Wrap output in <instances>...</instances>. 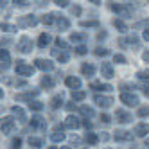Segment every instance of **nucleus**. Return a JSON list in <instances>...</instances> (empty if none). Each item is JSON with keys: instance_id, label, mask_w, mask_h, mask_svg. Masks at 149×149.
<instances>
[{"instance_id": "e433bc0d", "label": "nucleus", "mask_w": 149, "mask_h": 149, "mask_svg": "<svg viewBox=\"0 0 149 149\" xmlns=\"http://www.w3.org/2000/svg\"><path fill=\"white\" fill-rule=\"evenodd\" d=\"M93 54H95V56H99V58H106V56L110 54V50L106 49V47H97V49L93 50Z\"/></svg>"}, {"instance_id": "f704fd0d", "label": "nucleus", "mask_w": 149, "mask_h": 149, "mask_svg": "<svg viewBox=\"0 0 149 149\" xmlns=\"http://www.w3.org/2000/svg\"><path fill=\"white\" fill-rule=\"evenodd\" d=\"M29 146L31 147H43V138H40V136H29Z\"/></svg>"}, {"instance_id": "7c9ffc66", "label": "nucleus", "mask_w": 149, "mask_h": 149, "mask_svg": "<svg viewBox=\"0 0 149 149\" xmlns=\"http://www.w3.org/2000/svg\"><path fill=\"white\" fill-rule=\"evenodd\" d=\"M79 25L83 29H95V27H99V20H81Z\"/></svg>"}, {"instance_id": "b1692460", "label": "nucleus", "mask_w": 149, "mask_h": 149, "mask_svg": "<svg viewBox=\"0 0 149 149\" xmlns=\"http://www.w3.org/2000/svg\"><path fill=\"white\" fill-rule=\"evenodd\" d=\"M52 56H56V59L59 63H68L70 61V54H68V52H65V49H61V52L58 49H54V50H52Z\"/></svg>"}, {"instance_id": "bf43d9fd", "label": "nucleus", "mask_w": 149, "mask_h": 149, "mask_svg": "<svg viewBox=\"0 0 149 149\" xmlns=\"http://www.w3.org/2000/svg\"><path fill=\"white\" fill-rule=\"evenodd\" d=\"M70 142H72V144H79V138L74 135V136H70Z\"/></svg>"}, {"instance_id": "09e8293b", "label": "nucleus", "mask_w": 149, "mask_h": 149, "mask_svg": "<svg viewBox=\"0 0 149 149\" xmlns=\"http://www.w3.org/2000/svg\"><path fill=\"white\" fill-rule=\"evenodd\" d=\"M99 117H101V122H104V124H110V122H111V117H110L108 113H101Z\"/></svg>"}, {"instance_id": "9d476101", "label": "nucleus", "mask_w": 149, "mask_h": 149, "mask_svg": "<svg viewBox=\"0 0 149 149\" xmlns=\"http://www.w3.org/2000/svg\"><path fill=\"white\" fill-rule=\"evenodd\" d=\"M34 65H36V68H40V70H43V72H52V70H54V63H52V59H45V58H38V59L34 61Z\"/></svg>"}, {"instance_id": "4468645a", "label": "nucleus", "mask_w": 149, "mask_h": 149, "mask_svg": "<svg viewBox=\"0 0 149 149\" xmlns=\"http://www.w3.org/2000/svg\"><path fill=\"white\" fill-rule=\"evenodd\" d=\"M135 135L138 136V138H146L147 135H149V122H138L136 126H135Z\"/></svg>"}, {"instance_id": "c85d7f7f", "label": "nucleus", "mask_w": 149, "mask_h": 149, "mask_svg": "<svg viewBox=\"0 0 149 149\" xmlns=\"http://www.w3.org/2000/svg\"><path fill=\"white\" fill-rule=\"evenodd\" d=\"M40 93V90H31V92H25L22 95H16V101H33V97Z\"/></svg>"}, {"instance_id": "49530a36", "label": "nucleus", "mask_w": 149, "mask_h": 149, "mask_svg": "<svg viewBox=\"0 0 149 149\" xmlns=\"http://www.w3.org/2000/svg\"><path fill=\"white\" fill-rule=\"evenodd\" d=\"M11 147L13 149H18V147H22V138H13V140H11Z\"/></svg>"}, {"instance_id": "864d4df0", "label": "nucleus", "mask_w": 149, "mask_h": 149, "mask_svg": "<svg viewBox=\"0 0 149 149\" xmlns=\"http://www.w3.org/2000/svg\"><path fill=\"white\" fill-rule=\"evenodd\" d=\"M142 92H144V95H146V97H149V83H146L144 86H142Z\"/></svg>"}, {"instance_id": "423d86ee", "label": "nucleus", "mask_w": 149, "mask_h": 149, "mask_svg": "<svg viewBox=\"0 0 149 149\" xmlns=\"http://www.w3.org/2000/svg\"><path fill=\"white\" fill-rule=\"evenodd\" d=\"M115 119H117V122H119V124H130V122H133V115L127 111V110L117 108V111H115Z\"/></svg>"}, {"instance_id": "39448f33", "label": "nucleus", "mask_w": 149, "mask_h": 149, "mask_svg": "<svg viewBox=\"0 0 149 149\" xmlns=\"http://www.w3.org/2000/svg\"><path fill=\"white\" fill-rule=\"evenodd\" d=\"M93 102L99 106V108H110V106L113 104V97H110V95H101V93H95L93 95Z\"/></svg>"}, {"instance_id": "ddd939ff", "label": "nucleus", "mask_w": 149, "mask_h": 149, "mask_svg": "<svg viewBox=\"0 0 149 149\" xmlns=\"http://www.w3.org/2000/svg\"><path fill=\"white\" fill-rule=\"evenodd\" d=\"M65 84H67V88H70V90H79L83 86V81L79 77H76V76H67L65 77Z\"/></svg>"}, {"instance_id": "7ed1b4c3", "label": "nucleus", "mask_w": 149, "mask_h": 149, "mask_svg": "<svg viewBox=\"0 0 149 149\" xmlns=\"http://www.w3.org/2000/svg\"><path fill=\"white\" fill-rule=\"evenodd\" d=\"M29 124L36 131H45L47 130V119H45V117H41V115H33Z\"/></svg>"}, {"instance_id": "603ef678", "label": "nucleus", "mask_w": 149, "mask_h": 149, "mask_svg": "<svg viewBox=\"0 0 149 149\" xmlns=\"http://www.w3.org/2000/svg\"><path fill=\"white\" fill-rule=\"evenodd\" d=\"M74 102H76V101H74V99H72V102H67V104H65V110H68V111H72L74 108H76V104H74Z\"/></svg>"}, {"instance_id": "4be33fe9", "label": "nucleus", "mask_w": 149, "mask_h": 149, "mask_svg": "<svg viewBox=\"0 0 149 149\" xmlns=\"http://www.w3.org/2000/svg\"><path fill=\"white\" fill-rule=\"evenodd\" d=\"M50 41H52V36H50L49 33H41L40 38H38V41H36V45H38L40 49H47V47L50 45Z\"/></svg>"}, {"instance_id": "8fccbe9b", "label": "nucleus", "mask_w": 149, "mask_h": 149, "mask_svg": "<svg viewBox=\"0 0 149 149\" xmlns=\"http://www.w3.org/2000/svg\"><path fill=\"white\" fill-rule=\"evenodd\" d=\"M83 126L86 127V130H92V119H88V117H83Z\"/></svg>"}, {"instance_id": "5fc2aeb1", "label": "nucleus", "mask_w": 149, "mask_h": 149, "mask_svg": "<svg viewBox=\"0 0 149 149\" xmlns=\"http://www.w3.org/2000/svg\"><path fill=\"white\" fill-rule=\"evenodd\" d=\"M106 38H108V33H106V31H104V33H99V34H97V40H99V41H102V40H106Z\"/></svg>"}, {"instance_id": "a878e982", "label": "nucleus", "mask_w": 149, "mask_h": 149, "mask_svg": "<svg viewBox=\"0 0 149 149\" xmlns=\"http://www.w3.org/2000/svg\"><path fill=\"white\" fill-rule=\"evenodd\" d=\"M99 140H101V136H97L93 131H86V133H84V142H86L88 146H97Z\"/></svg>"}, {"instance_id": "3c124183", "label": "nucleus", "mask_w": 149, "mask_h": 149, "mask_svg": "<svg viewBox=\"0 0 149 149\" xmlns=\"http://www.w3.org/2000/svg\"><path fill=\"white\" fill-rule=\"evenodd\" d=\"M54 4L58 7H68V0H54Z\"/></svg>"}, {"instance_id": "ea45409f", "label": "nucleus", "mask_w": 149, "mask_h": 149, "mask_svg": "<svg viewBox=\"0 0 149 149\" xmlns=\"http://www.w3.org/2000/svg\"><path fill=\"white\" fill-rule=\"evenodd\" d=\"M4 31V33H15V31H18L16 25H11V24H2V27H0Z\"/></svg>"}, {"instance_id": "473e14b6", "label": "nucleus", "mask_w": 149, "mask_h": 149, "mask_svg": "<svg viewBox=\"0 0 149 149\" xmlns=\"http://www.w3.org/2000/svg\"><path fill=\"white\" fill-rule=\"evenodd\" d=\"M113 25H115V29H119V33H127V25H126L124 20L115 18V20H113Z\"/></svg>"}, {"instance_id": "dca6fc26", "label": "nucleus", "mask_w": 149, "mask_h": 149, "mask_svg": "<svg viewBox=\"0 0 149 149\" xmlns=\"http://www.w3.org/2000/svg\"><path fill=\"white\" fill-rule=\"evenodd\" d=\"M0 65H2V70H7L11 67V56H9V50L4 47L0 50Z\"/></svg>"}, {"instance_id": "f3484780", "label": "nucleus", "mask_w": 149, "mask_h": 149, "mask_svg": "<svg viewBox=\"0 0 149 149\" xmlns=\"http://www.w3.org/2000/svg\"><path fill=\"white\" fill-rule=\"evenodd\" d=\"M50 108H52V110L65 108V97H63V93H56L54 97L50 99Z\"/></svg>"}, {"instance_id": "a19ab883", "label": "nucleus", "mask_w": 149, "mask_h": 149, "mask_svg": "<svg viewBox=\"0 0 149 149\" xmlns=\"http://www.w3.org/2000/svg\"><path fill=\"white\" fill-rule=\"evenodd\" d=\"M86 52H88V47L84 45V43H81V45H77V47H76V54H79V56H84Z\"/></svg>"}, {"instance_id": "e2e57ef3", "label": "nucleus", "mask_w": 149, "mask_h": 149, "mask_svg": "<svg viewBox=\"0 0 149 149\" xmlns=\"http://www.w3.org/2000/svg\"><path fill=\"white\" fill-rule=\"evenodd\" d=\"M0 7H2V9L7 7V0H0Z\"/></svg>"}, {"instance_id": "c9c22d12", "label": "nucleus", "mask_w": 149, "mask_h": 149, "mask_svg": "<svg viewBox=\"0 0 149 149\" xmlns=\"http://www.w3.org/2000/svg\"><path fill=\"white\" fill-rule=\"evenodd\" d=\"M41 86H43V88H52V86H54V79H52V77H49V76H43V77H41Z\"/></svg>"}, {"instance_id": "2eb2a0df", "label": "nucleus", "mask_w": 149, "mask_h": 149, "mask_svg": "<svg viewBox=\"0 0 149 149\" xmlns=\"http://www.w3.org/2000/svg\"><path fill=\"white\" fill-rule=\"evenodd\" d=\"M95 72H97V67H95L93 63H83V65H81V74L84 77H88V79L93 77Z\"/></svg>"}, {"instance_id": "58836bf2", "label": "nucleus", "mask_w": 149, "mask_h": 149, "mask_svg": "<svg viewBox=\"0 0 149 149\" xmlns=\"http://www.w3.org/2000/svg\"><path fill=\"white\" fill-rule=\"evenodd\" d=\"M13 4H15L16 7H22V9H27V7L31 6L29 0H13Z\"/></svg>"}, {"instance_id": "1a4fd4ad", "label": "nucleus", "mask_w": 149, "mask_h": 149, "mask_svg": "<svg viewBox=\"0 0 149 149\" xmlns=\"http://www.w3.org/2000/svg\"><path fill=\"white\" fill-rule=\"evenodd\" d=\"M138 43H140V40H138V36L136 34H130L127 38H120L119 40V45L120 47H124V49H127V47H138Z\"/></svg>"}, {"instance_id": "6e6d98bb", "label": "nucleus", "mask_w": 149, "mask_h": 149, "mask_svg": "<svg viewBox=\"0 0 149 149\" xmlns=\"http://www.w3.org/2000/svg\"><path fill=\"white\" fill-rule=\"evenodd\" d=\"M142 38H144L146 41H149V27H146V29H144V33H142Z\"/></svg>"}, {"instance_id": "13d9d810", "label": "nucleus", "mask_w": 149, "mask_h": 149, "mask_svg": "<svg viewBox=\"0 0 149 149\" xmlns=\"http://www.w3.org/2000/svg\"><path fill=\"white\" fill-rule=\"evenodd\" d=\"M101 140L108 142V140H110V135H108V133H101Z\"/></svg>"}, {"instance_id": "a211bd4d", "label": "nucleus", "mask_w": 149, "mask_h": 149, "mask_svg": "<svg viewBox=\"0 0 149 149\" xmlns=\"http://www.w3.org/2000/svg\"><path fill=\"white\" fill-rule=\"evenodd\" d=\"M101 72H102V77L106 79H111L115 76V70H113V65L108 61H102V65H101Z\"/></svg>"}, {"instance_id": "6e6552de", "label": "nucleus", "mask_w": 149, "mask_h": 149, "mask_svg": "<svg viewBox=\"0 0 149 149\" xmlns=\"http://www.w3.org/2000/svg\"><path fill=\"white\" fill-rule=\"evenodd\" d=\"M16 74L22 76V77H31L34 74V67L27 65V63H18V65H16Z\"/></svg>"}, {"instance_id": "f8f14e48", "label": "nucleus", "mask_w": 149, "mask_h": 149, "mask_svg": "<svg viewBox=\"0 0 149 149\" xmlns=\"http://www.w3.org/2000/svg\"><path fill=\"white\" fill-rule=\"evenodd\" d=\"M38 22H40V20L34 15H25V16H22L18 20V25H22V27H34V25H38Z\"/></svg>"}, {"instance_id": "4d7b16f0", "label": "nucleus", "mask_w": 149, "mask_h": 149, "mask_svg": "<svg viewBox=\"0 0 149 149\" xmlns=\"http://www.w3.org/2000/svg\"><path fill=\"white\" fill-rule=\"evenodd\" d=\"M142 59H144L146 63H149V50H144V52H142Z\"/></svg>"}, {"instance_id": "aec40b11", "label": "nucleus", "mask_w": 149, "mask_h": 149, "mask_svg": "<svg viewBox=\"0 0 149 149\" xmlns=\"http://www.w3.org/2000/svg\"><path fill=\"white\" fill-rule=\"evenodd\" d=\"M70 41L76 45H81V43H86L88 41V34L86 33H72L70 34Z\"/></svg>"}, {"instance_id": "c756f323", "label": "nucleus", "mask_w": 149, "mask_h": 149, "mask_svg": "<svg viewBox=\"0 0 149 149\" xmlns=\"http://www.w3.org/2000/svg\"><path fill=\"white\" fill-rule=\"evenodd\" d=\"M54 22H58V15L56 13H47L41 16V24H45V25H52Z\"/></svg>"}, {"instance_id": "0e129e2a", "label": "nucleus", "mask_w": 149, "mask_h": 149, "mask_svg": "<svg viewBox=\"0 0 149 149\" xmlns=\"http://www.w3.org/2000/svg\"><path fill=\"white\" fill-rule=\"evenodd\" d=\"M146 146H147V147H149V138H147V140H146Z\"/></svg>"}, {"instance_id": "052dcab7", "label": "nucleus", "mask_w": 149, "mask_h": 149, "mask_svg": "<svg viewBox=\"0 0 149 149\" xmlns=\"http://www.w3.org/2000/svg\"><path fill=\"white\" fill-rule=\"evenodd\" d=\"M90 2H92L93 6H101V4H102V0H90Z\"/></svg>"}, {"instance_id": "f03ea898", "label": "nucleus", "mask_w": 149, "mask_h": 149, "mask_svg": "<svg viewBox=\"0 0 149 149\" xmlns=\"http://www.w3.org/2000/svg\"><path fill=\"white\" fill-rule=\"evenodd\" d=\"M16 49H18V52H22V54H31V52H33V40L29 36H22L18 40Z\"/></svg>"}, {"instance_id": "20e7f679", "label": "nucleus", "mask_w": 149, "mask_h": 149, "mask_svg": "<svg viewBox=\"0 0 149 149\" xmlns=\"http://www.w3.org/2000/svg\"><path fill=\"white\" fill-rule=\"evenodd\" d=\"M135 136H136L135 131H127V130H117L113 135V138L117 142H131Z\"/></svg>"}, {"instance_id": "72a5a7b5", "label": "nucleus", "mask_w": 149, "mask_h": 149, "mask_svg": "<svg viewBox=\"0 0 149 149\" xmlns=\"http://www.w3.org/2000/svg\"><path fill=\"white\" fill-rule=\"evenodd\" d=\"M43 108H45L43 102H40V101H29V110L31 111H41Z\"/></svg>"}, {"instance_id": "4c0bfd02", "label": "nucleus", "mask_w": 149, "mask_h": 149, "mask_svg": "<svg viewBox=\"0 0 149 149\" xmlns=\"http://www.w3.org/2000/svg\"><path fill=\"white\" fill-rule=\"evenodd\" d=\"M136 117H140V119H146V117H149V106H142V108H138Z\"/></svg>"}, {"instance_id": "c03bdc74", "label": "nucleus", "mask_w": 149, "mask_h": 149, "mask_svg": "<svg viewBox=\"0 0 149 149\" xmlns=\"http://www.w3.org/2000/svg\"><path fill=\"white\" fill-rule=\"evenodd\" d=\"M136 77H138V79H147V81H149V70H138V72H136Z\"/></svg>"}, {"instance_id": "de8ad7c7", "label": "nucleus", "mask_w": 149, "mask_h": 149, "mask_svg": "<svg viewBox=\"0 0 149 149\" xmlns=\"http://www.w3.org/2000/svg\"><path fill=\"white\" fill-rule=\"evenodd\" d=\"M113 61L119 63V65H124V63H126V58H124L122 54H115V56H113Z\"/></svg>"}, {"instance_id": "79ce46f5", "label": "nucleus", "mask_w": 149, "mask_h": 149, "mask_svg": "<svg viewBox=\"0 0 149 149\" xmlns=\"http://www.w3.org/2000/svg\"><path fill=\"white\" fill-rule=\"evenodd\" d=\"M70 13H72V15H76V16H79V15L83 13V7L77 6V4H74V6H70Z\"/></svg>"}, {"instance_id": "5701e85b", "label": "nucleus", "mask_w": 149, "mask_h": 149, "mask_svg": "<svg viewBox=\"0 0 149 149\" xmlns=\"http://www.w3.org/2000/svg\"><path fill=\"white\" fill-rule=\"evenodd\" d=\"M79 126H81V120L76 115H68L65 119V127H68V130H77Z\"/></svg>"}, {"instance_id": "2f4dec72", "label": "nucleus", "mask_w": 149, "mask_h": 149, "mask_svg": "<svg viewBox=\"0 0 149 149\" xmlns=\"http://www.w3.org/2000/svg\"><path fill=\"white\" fill-rule=\"evenodd\" d=\"M70 97H72L74 101H76V102H81V101H84V99H86V93H84V92L79 88V90H72Z\"/></svg>"}, {"instance_id": "37998d69", "label": "nucleus", "mask_w": 149, "mask_h": 149, "mask_svg": "<svg viewBox=\"0 0 149 149\" xmlns=\"http://www.w3.org/2000/svg\"><path fill=\"white\" fill-rule=\"evenodd\" d=\"M146 27H149V20H142V22H136L133 25V29H146Z\"/></svg>"}, {"instance_id": "393cba45", "label": "nucleus", "mask_w": 149, "mask_h": 149, "mask_svg": "<svg viewBox=\"0 0 149 149\" xmlns=\"http://www.w3.org/2000/svg\"><path fill=\"white\" fill-rule=\"evenodd\" d=\"M90 88L95 90V92H111L113 90V86H111V84H108V83H92Z\"/></svg>"}, {"instance_id": "412c9836", "label": "nucleus", "mask_w": 149, "mask_h": 149, "mask_svg": "<svg viewBox=\"0 0 149 149\" xmlns=\"http://www.w3.org/2000/svg\"><path fill=\"white\" fill-rule=\"evenodd\" d=\"M11 113H13V115H16V117H18V120L22 122V124L27 120V113H25V110L22 108V106H18V104L11 106Z\"/></svg>"}, {"instance_id": "6ab92c4d", "label": "nucleus", "mask_w": 149, "mask_h": 149, "mask_svg": "<svg viewBox=\"0 0 149 149\" xmlns=\"http://www.w3.org/2000/svg\"><path fill=\"white\" fill-rule=\"evenodd\" d=\"M63 127H65V124H63L61 127H58L56 131H52V133H50V140H52V142L59 144V142H63V140H65V138H67L65 131H63Z\"/></svg>"}, {"instance_id": "bb28decb", "label": "nucleus", "mask_w": 149, "mask_h": 149, "mask_svg": "<svg viewBox=\"0 0 149 149\" xmlns=\"http://www.w3.org/2000/svg\"><path fill=\"white\" fill-rule=\"evenodd\" d=\"M79 115L92 119V117H95V110L92 108V106H88V104H83V106H79Z\"/></svg>"}, {"instance_id": "a18cd8bd", "label": "nucleus", "mask_w": 149, "mask_h": 149, "mask_svg": "<svg viewBox=\"0 0 149 149\" xmlns=\"http://www.w3.org/2000/svg\"><path fill=\"white\" fill-rule=\"evenodd\" d=\"M56 45H58V49H68V43H67V41L65 40H61V38H56Z\"/></svg>"}, {"instance_id": "cd10ccee", "label": "nucleus", "mask_w": 149, "mask_h": 149, "mask_svg": "<svg viewBox=\"0 0 149 149\" xmlns=\"http://www.w3.org/2000/svg\"><path fill=\"white\" fill-rule=\"evenodd\" d=\"M56 24H58V29H59V31H68V29H70V20L65 18V16H59V15H58V22H56Z\"/></svg>"}, {"instance_id": "f257e3e1", "label": "nucleus", "mask_w": 149, "mask_h": 149, "mask_svg": "<svg viewBox=\"0 0 149 149\" xmlns=\"http://www.w3.org/2000/svg\"><path fill=\"white\" fill-rule=\"evenodd\" d=\"M111 11L122 18H131V15H133V9L126 4H111Z\"/></svg>"}, {"instance_id": "0eeeda50", "label": "nucleus", "mask_w": 149, "mask_h": 149, "mask_svg": "<svg viewBox=\"0 0 149 149\" xmlns=\"http://www.w3.org/2000/svg\"><path fill=\"white\" fill-rule=\"evenodd\" d=\"M120 102H124L126 106H138L140 99L136 93H130V92H122L120 93Z\"/></svg>"}, {"instance_id": "680f3d73", "label": "nucleus", "mask_w": 149, "mask_h": 149, "mask_svg": "<svg viewBox=\"0 0 149 149\" xmlns=\"http://www.w3.org/2000/svg\"><path fill=\"white\" fill-rule=\"evenodd\" d=\"M16 84H18V86H25V81H24V79H18Z\"/></svg>"}, {"instance_id": "9b49d317", "label": "nucleus", "mask_w": 149, "mask_h": 149, "mask_svg": "<svg viewBox=\"0 0 149 149\" xmlns=\"http://www.w3.org/2000/svg\"><path fill=\"white\" fill-rule=\"evenodd\" d=\"M15 126H16L15 117H4V119H2V133L9 135L11 131H15Z\"/></svg>"}]
</instances>
